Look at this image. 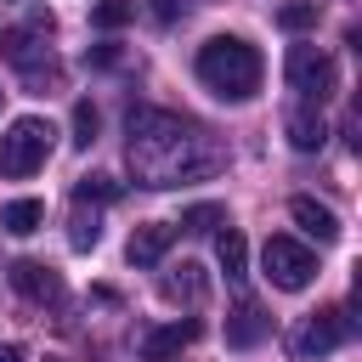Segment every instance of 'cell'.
<instances>
[{
  "mask_svg": "<svg viewBox=\"0 0 362 362\" xmlns=\"http://www.w3.org/2000/svg\"><path fill=\"white\" fill-rule=\"evenodd\" d=\"M153 17H158V23H170V17H175V0H153Z\"/></svg>",
  "mask_w": 362,
  "mask_h": 362,
  "instance_id": "cell-24",
  "label": "cell"
},
{
  "mask_svg": "<svg viewBox=\"0 0 362 362\" xmlns=\"http://www.w3.org/2000/svg\"><path fill=\"white\" fill-rule=\"evenodd\" d=\"M51 124L45 119H11L6 130H0V175L6 181H28L34 170H45V158H51Z\"/></svg>",
  "mask_w": 362,
  "mask_h": 362,
  "instance_id": "cell-3",
  "label": "cell"
},
{
  "mask_svg": "<svg viewBox=\"0 0 362 362\" xmlns=\"http://www.w3.org/2000/svg\"><path fill=\"white\" fill-rule=\"evenodd\" d=\"M11 288L23 294V300H57L62 294V277L45 266V260H11Z\"/></svg>",
  "mask_w": 362,
  "mask_h": 362,
  "instance_id": "cell-9",
  "label": "cell"
},
{
  "mask_svg": "<svg viewBox=\"0 0 362 362\" xmlns=\"http://www.w3.org/2000/svg\"><path fill=\"white\" fill-rule=\"evenodd\" d=\"M130 17H136V0H96V6H90V28H102V34L124 28Z\"/></svg>",
  "mask_w": 362,
  "mask_h": 362,
  "instance_id": "cell-17",
  "label": "cell"
},
{
  "mask_svg": "<svg viewBox=\"0 0 362 362\" xmlns=\"http://www.w3.org/2000/svg\"><path fill=\"white\" fill-rule=\"evenodd\" d=\"M68 243H74V249H96V243H102V215H96V209L85 215V204H79L74 221H68Z\"/></svg>",
  "mask_w": 362,
  "mask_h": 362,
  "instance_id": "cell-18",
  "label": "cell"
},
{
  "mask_svg": "<svg viewBox=\"0 0 362 362\" xmlns=\"http://www.w3.org/2000/svg\"><path fill=\"white\" fill-rule=\"evenodd\" d=\"M113 198H119L113 175H79V187H74V204H113Z\"/></svg>",
  "mask_w": 362,
  "mask_h": 362,
  "instance_id": "cell-19",
  "label": "cell"
},
{
  "mask_svg": "<svg viewBox=\"0 0 362 362\" xmlns=\"http://www.w3.org/2000/svg\"><path fill=\"white\" fill-rule=\"evenodd\" d=\"M283 130H288V147H294V153H317V147L328 141V124H322V113H317V107L288 113V124H283Z\"/></svg>",
  "mask_w": 362,
  "mask_h": 362,
  "instance_id": "cell-13",
  "label": "cell"
},
{
  "mask_svg": "<svg viewBox=\"0 0 362 362\" xmlns=\"http://www.w3.org/2000/svg\"><path fill=\"white\" fill-rule=\"evenodd\" d=\"M0 57H6L11 68H23L28 85H40V74H51V51L34 40V28H6V34H0Z\"/></svg>",
  "mask_w": 362,
  "mask_h": 362,
  "instance_id": "cell-7",
  "label": "cell"
},
{
  "mask_svg": "<svg viewBox=\"0 0 362 362\" xmlns=\"http://www.w3.org/2000/svg\"><path fill=\"white\" fill-rule=\"evenodd\" d=\"M124 158H130V175L141 187H181V181H204L226 164V147L181 119V113H164V107H136L124 119Z\"/></svg>",
  "mask_w": 362,
  "mask_h": 362,
  "instance_id": "cell-1",
  "label": "cell"
},
{
  "mask_svg": "<svg viewBox=\"0 0 362 362\" xmlns=\"http://www.w3.org/2000/svg\"><path fill=\"white\" fill-rule=\"evenodd\" d=\"M260 266H266V277H272V288H288V294H300V288H311V277H317V255L305 249V243H294V238H266V249H260Z\"/></svg>",
  "mask_w": 362,
  "mask_h": 362,
  "instance_id": "cell-5",
  "label": "cell"
},
{
  "mask_svg": "<svg viewBox=\"0 0 362 362\" xmlns=\"http://www.w3.org/2000/svg\"><path fill=\"white\" fill-rule=\"evenodd\" d=\"M198 334H204V322H198V317H187V322L175 317V322H164V328H153V334L141 339V356H147V362H170V356H181Z\"/></svg>",
  "mask_w": 362,
  "mask_h": 362,
  "instance_id": "cell-8",
  "label": "cell"
},
{
  "mask_svg": "<svg viewBox=\"0 0 362 362\" xmlns=\"http://www.w3.org/2000/svg\"><path fill=\"white\" fill-rule=\"evenodd\" d=\"M0 96H6V90H0Z\"/></svg>",
  "mask_w": 362,
  "mask_h": 362,
  "instance_id": "cell-26",
  "label": "cell"
},
{
  "mask_svg": "<svg viewBox=\"0 0 362 362\" xmlns=\"http://www.w3.org/2000/svg\"><path fill=\"white\" fill-rule=\"evenodd\" d=\"M170 243H175V226H170V221H147V226L130 232V249H124V255H130V266H158Z\"/></svg>",
  "mask_w": 362,
  "mask_h": 362,
  "instance_id": "cell-10",
  "label": "cell"
},
{
  "mask_svg": "<svg viewBox=\"0 0 362 362\" xmlns=\"http://www.w3.org/2000/svg\"><path fill=\"white\" fill-rule=\"evenodd\" d=\"M0 362H23V351L17 345H0Z\"/></svg>",
  "mask_w": 362,
  "mask_h": 362,
  "instance_id": "cell-25",
  "label": "cell"
},
{
  "mask_svg": "<svg viewBox=\"0 0 362 362\" xmlns=\"http://www.w3.org/2000/svg\"><path fill=\"white\" fill-rule=\"evenodd\" d=\"M0 226H6L11 238H28V232L45 226V204H40V198H11V204L0 209Z\"/></svg>",
  "mask_w": 362,
  "mask_h": 362,
  "instance_id": "cell-14",
  "label": "cell"
},
{
  "mask_svg": "<svg viewBox=\"0 0 362 362\" xmlns=\"http://www.w3.org/2000/svg\"><path fill=\"white\" fill-rule=\"evenodd\" d=\"M181 226H187V232H215V226H226V209H221V204H192V209L181 215Z\"/></svg>",
  "mask_w": 362,
  "mask_h": 362,
  "instance_id": "cell-20",
  "label": "cell"
},
{
  "mask_svg": "<svg viewBox=\"0 0 362 362\" xmlns=\"http://www.w3.org/2000/svg\"><path fill=\"white\" fill-rule=\"evenodd\" d=\"M164 294H170V300H204V277H198V266L181 260V266L164 277Z\"/></svg>",
  "mask_w": 362,
  "mask_h": 362,
  "instance_id": "cell-16",
  "label": "cell"
},
{
  "mask_svg": "<svg viewBox=\"0 0 362 362\" xmlns=\"http://www.w3.org/2000/svg\"><path fill=\"white\" fill-rule=\"evenodd\" d=\"M260 74H266L260 51H255L249 40H238V34H215V40L198 45V79H204L221 102H249V96L260 90Z\"/></svg>",
  "mask_w": 362,
  "mask_h": 362,
  "instance_id": "cell-2",
  "label": "cell"
},
{
  "mask_svg": "<svg viewBox=\"0 0 362 362\" xmlns=\"http://www.w3.org/2000/svg\"><path fill=\"white\" fill-rule=\"evenodd\" d=\"M266 311L255 305V300H238L232 305V317H226V345H238V351H249V345H260L266 339Z\"/></svg>",
  "mask_w": 362,
  "mask_h": 362,
  "instance_id": "cell-12",
  "label": "cell"
},
{
  "mask_svg": "<svg viewBox=\"0 0 362 362\" xmlns=\"http://www.w3.org/2000/svg\"><path fill=\"white\" fill-rule=\"evenodd\" d=\"M96 130H102V113H96L90 102H74V141H79V147H90V141H96Z\"/></svg>",
  "mask_w": 362,
  "mask_h": 362,
  "instance_id": "cell-22",
  "label": "cell"
},
{
  "mask_svg": "<svg viewBox=\"0 0 362 362\" xmlns=\"http://www.w3.org/2000/svg\"><path fill=\"white\" fill-rule=\"evenodd\" d=\"M283 79H288V90H300L311 107H322V102L334 96V57H328L322 45H288Z\"/></svg>",
  "mask_w": 362,
  "mask_h": 362,
  "instance_id": "cell-4",
  "label": "cell"
},
{
  "mask_svg": "<svg viewBox=\"0 0 362 362\" xmlns=\"http://www.w3.org/2000/svg\"><path fill=\"white\" fill-rule=\"evenodd\" d=\"M215 260H221V272H226V277H243V266H249V243H243V232H238V226H226V232L215 238Z\"/></svg>",
  "mask_w": 362,
  "mask_h": 362,
  "instance_id": "cell-15",
  "label": "cell"
},
{
  "mask_svg": "<svg viewBox=\"0 0 362 362\" xmlns=\"http://www.w3.org/2000/svg\"><path fill=\"white\" fill-rule=\"evenodd\" d=\"M288 215H294V226H300V232H311L317 243H334V238H339V215H334L328 204L305 198V192H300V198L288 204Z\"/></svg>",
  "mask_w": 362,
  "mask_h": 362,
  "instance_id": "cell-11",
  "label": "cell"
},
{
  "mask_svg": "<svg viewBox=\"0 0 362 362\" xmlns=\"http://www.w3.org/2000/svg\"><path fill=\"white\" fill-rule=\"evenodd\" d=\"M90 62H96V68H113V62H119V45H96Z\"/></svg>",
  "mask_w": 362,
  "mask_h": 362,
  "instance_id": "cell-23",
  "label": "cell"
},
{
  "mask_svg": "<svg viewBox=\"0 0 362 362\" xmlns=\"http://www.w3.org/2000/svg\"><path fill=\"white\" fill-rule=\"evenodd\" d=\"M345 334H351V317H345L339 305L311 311V317L300 322V334H294V356H300V362H317V356H328V351H334Z\"/></svg>",
  "mask_w": 362,
  "mask_h": 362,
  "instance_id": "cell-6",
  "label": "cell"
},
{
  "mask_svg": "<svg viewBox=\"0 0 362 362\" xmlns=\"http://www.w3.org/2000/svg\"><path fill=\"white\" fill-rule=\"evenodd\" d=\"M277 23H283L288 34H305V28L317 23V6H311V0H288V6L277 11Z\"/></svg>",
  "mask_w": 362,
  "mask_h": 362,
  "instance_id": "cell-21",
  "label": "cell"
}]
</instances>
